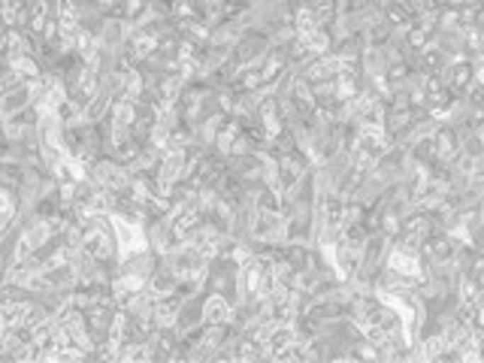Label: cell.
I'll list each match as a JSON object with an SVG mask.
<instances>
[{
    "label": "cell",
    "mask_w": 484,
    "mask_h": 363,
    "mask_svg": "<svg viewBox=\"0 0 484 363\" xmlns=\"http://www.w3.org/2000/svg\"><path fill=\"white\" fill-rule=\"evenodd\" d=\"M240 28H236L233 25V21L230 18H224V21H218V25L215 28H209V45H221V49H230V45L236 43V40H240Z\"/></svg>",
    "instance_id": "cell-5"
},
{
    "label": "cell",
    "mask_w": 484,
    "mask_h": 363,
    "mask_svg": "<svg viewBox=\"0 0 484 363\" xmlns=\"http://www.w3.org/2000/svg\"><path fill=\"white\" fill-rule=\"evenodd\" d=\"M145 4H152V0H145Z\"/></svg>",
    "instance_id": "cell-16"
},
{
    "label": "cell",
    "mask_w": 484,
    "mask_h": 363,
    "mask_svg": "<svg viewBox=\"0 0 484 363\" xmlns=\"http://www.w3.org/2000/svg\"><path fill=\"white\" fill-rule=\"evenodd\" d=\"M145 9V0H121V16L128 21H133Z\"/></svg>",
    "instance_id": "cell-13"
},
{
    "label": "cell",
    "mask_w": 484,
    "mask_h": 363,
    "mask_svg": "<svg viewBox=\"0 0 484 363\" xmlns=\"http://www.w3.org/2000/svg\"><path fill=\"white\" fill-rule=\"evenodd\" d=\"M403 6H406V9H409V16L415 18V16L427 13V9H430L433 4H430V0H406V4H403Z\"/></svg>",
    "instance_id": "cell-14"
},
{
    "label": "cell",
    "mask_w": 484,
    "mask_h": 363,
    "mask_svg": "<svg viewBox=\"0 0 484 363\" xmlns=\"http://www.w3.org/2000/svg\"><path fill=\"white\" fill-rule=\"evenodd\" d=\"M145 291H149L154 300L170 297V294L176 291V276H173L170 269H161V267H157V269L152 272V276L145 279Z\"/></svg>",
    "instance_id": "cell-3"
},
{
    "label": "cell",
    "mask_w": 484,
    "mask_h": 363,
    "mask_svg": "<svg viewBox=\"0 0 484 363\" xmlns=\"http://www.w3.org/2000/svg\"><path fill=\"white\" fill-rule=\"evenodd\" d=\"M9 121H16V124H37V121H40V106L28 104L25 109L13 112V116H9Z\"/></svg>",
    "instance_id": "cell-11"
},
{
    "label": "cell",
    "mask_w": 484,
    "mask_h": 363,
    "mask_svg": "<svg viewBox=\"0 0 484 363\" xmlns=\"http://www.w3.org/2000/svg\"><path fill=\"white\" fill-rule=\"evenodd\" d=\"M460 152L466 157H484V133H472L460 143Z\"/></svg>",
    "instance_id": "cell-10"
},
{
    "label": "cell",
    "mask_w": 484,
    "mask_h": 363,
    "mask_svg": "<svg viewBox=\"0 0 484 363\" xmlns=\"http://www.w3.org/2000/svg\"><path fill=\"white\" fill-rule=\"evenodd\" d=\"M348 360H376L378 363V345L369 342L366 336H360L357 342H351V351H348Z\"/></svg>",
    "instance_id": "cell-9"
},
{
    "label": "cell",
    "mask_w": 484,
    "mask_h": 363,
    "mask_svg": "<svg viewBox=\"0 0 484 363\" xmlns=\"http://www.w3.org/2000/svg\"><path fill=\"white\" fill-rule=\"evenodd\" d=\"M133 30L137 28H133V21H128V18H106L103 28H100V33H97V45H103V49H116V45L125 43Z\"/></svg>",
    "instance_id": "cell-1"
},
{
    "label": "cell",
    "mask_w": 484,
    "mask_h": 363,
    "mask_svg": "<svg viewBox=\"0 0 484 363\" xmlns=\"http://www.w3.org/2000/svg\"><path fill=\"white\" fill-rule=\"evenodd\" d=\"M28 104H30V97H28V85H25V82L16 85L13 91H4V94H0V112H4L6 118L13 116V112L25 109Z\"/></svg>",
    "instance_id": "cell-6"
},
{
    "label": "cell",
    "mask_w": 484,
    "mask_h": 363,
    "mask_svg": "<svg viewBox=\"0 0 484 363\" xmlns=\"http://www.w3.org/2000/svg\"><path fill=\"white\" fill-rule=\"evenodd\" d=\"M381 16H385V21H388L390 28H409V25H412L409 9L403 6V4H393V0H388V4H385V9H381Z\"/></svg>",
    "instance_id": "cell-8"
},
{
    "label": "cell",
    "mask_w": 484,
    "mask_h": 363,
    "mask_svg": "<svg viewBox=\"0 0 484 363\" xmlns=\"http://www.w3.org/2000/svg\"><path fill=\"white\" fill-rule=\"evenodd\" d=\"M121 309H125V315H130V318H137V321H145V324H149V321H152V312H154V297L142 288V291H137V294H130L128 303L121 306Z\"/></svg>",
    "instance_id": "cell-2"
},
{
    "label": "cell",
    "mask_w": 484,
    "mask_h": 363,
    "mask_svg": "<svg viewBox=\"0 0 484 363\" xmlns=\"http://www.w3.org/2000/svg\"><path fill=\"white\" fill-rule=\"evenodd\" d=\"M9 224H13V215H9V212H0V233H4Z\"/></svg>",
    "instance_id": "cell-15"
},
{
    "label": "cell",
    "mask_w": 484,
    "mask_h": 363,
    "mask_svg": "<svg viewBox=\"0 0 484 363\" xmlns=\"http://www.w3.org/2000/svg\"><path fill=\"white\" fill-rule=\"evenodd\" d=\"M230 318V303L218 297V294H209L206 303H203V321H212V324H224Z\"/></svg>",
    "instance_id": "cell-7"
},
{
    "label": "cell",
    "mask_w": 484,
    "mask_h": 363,
    "mask_svg": "<svg viewBox=\"0 0 484 363\" xmlns=\"http://www.w3.org/2000/svg\"><path fill=\"white\" fill-rule=\"evenodd\" d=\"M427 40H430V37H427V33L424 30H418V28H412L409 25V30H406V45H409V49H424V45H427Z\"/></svg>",
    "instance_id": "cell-12"
},
{
    "label": "cell",
    "mask_w": 484,
    "mask_h": 363,
    "mask_svg": "<svg viewBox=\"0 0 484 363\" xmlns=\"http://www.w3.org/2000/svg\"><path fill=\"white\" fill-rule=\"evenodd\" d=\"M433 149H436V157H451L460 145H457V136L451 130V124H448L442 118V124H439V130L433 133Z\"/></svg>",
    "instance_id": "cell-4"
}]
</instances>
